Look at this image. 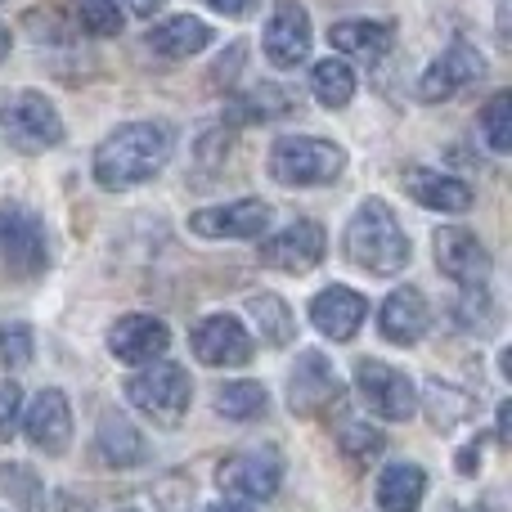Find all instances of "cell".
Returning a JSON list of instances; mask_svg holds the SVG:
<instances>
[{"label": "cell", "instance_id": "f35d334b", "mask_svg": "<svg viewBox=\"0 0 512 512\" xmlns=\"http://www.w3.org/2000/svg\"><path fill=\"white\" fill-rule=\"evenodd\" d=\"M477 468H481V454H477V445H468V450L459 454V472H468V477H472Z\"/></svg>", "mask_w": 512, "mask_h": 512}, {"label": "cell", "instance_id": "8fae6325", "mask_svg": "<svg viewBox=\"0 0 512 512\" xmlns=\"http://www.w3.org/2000/svg\"><path fill=\"white\" fill-rule=\"evenodd\" d=\"M481 77H486V59H481L468 41H454L450 50L418 77V99H423V104H441V99L459 95L463 86H472V81H481Z\"/></svg>", "mask_w": 512, "mask_h": 512}, {"label": "cell", "instance_id": "7402d4cb", "mask_svg": "<svg viewBox=\"0 0 512 512\" xmlns=\"http://www.w3.org/2000/svg\"><path fill=\"white\" fill-rule=\"evenodd\" d=\"M95 450L108 468H140L149 459V441L126 414H104L95 427Z\"/></svg>", "mask_w": 512, "mask_h": 512}, {"label": "cell", "instance_id": "4316f807", "mask_svg": "<svg viewBox=\"0 0 512 512\" xmlns=\"http://www.w3.org/2000/svg\"><path fill=\"white\" fill-rule=\"evenodd\" d=\"M310 90H315V99L324 108H346L355 99V72H351V63H342V59L315 63V72H310Z\"/></svg>", "mask_w": 512, "mask_h": 512}, {"label": "cell", "instance_id": "3957f363", "mask_svg": "<svg viewBox=\"0 0 512 512\" xmlns=\"http://www.w3.org/2000/svg\"><path fill=\"white\" fill-rule=\"evenodd\" d=\"M342 162L346 153L333 140H315V135H283L270 144V176L292 189L333 185L342 176Z\"/></svg>", "mask_w": 512, "mask_h": 512}, {"label": "cell", "instance_id": "52a82bcc", "mask_svg": "<svg viewBox=\"0 0 512 512\" xmlns=\"http://www.w3.org/2000/svg\"><path fill=\"white\" fill-rule=\"evenodd\" d=\"M355 382H360L364 405H369L378 418H387V423H405V418L414 414V400H418L414 382H409L400 369H391V364L355 360Z\"/></svg>", "mask_w": 512, "mask_h": 512}, {"label": "cell", "instance_id": "ab89813d", "mask_svg": "<svg viewBox=\"0 0 512 512\" xmlns=\"http://www.w3.org/2000/svg\"><path fill=\"white\" fill-rule=\"evenodd\" d=\"M207 512H252L248 504H216V508H207Z\"/></svg>", "mask_w": 512, "mask_h": 512}, {"label": "cell", "instance_id": "ba28073f", "mask_svg": "<svg viewBox=\"0 0 512 512\" xmlns=\"http://www.w3.org/2000/svg\"><path fill=\"white\" fill-rule=\"evenodd\" d=\"M337 400H342V378L333 373V364L319 351H301L297 369L288 378V409L297 418H315L328 405H337Z\"/></svg>", "mask_w": 512, "mask_h": 512}, {"label": "cell", "instance_id": "9c48e42d", "mask_svg": "<svg viewBox=\"0 0 512 512\" xmlns=\"http://www.w3.org/2000/svg\"><path fill=\"white\" fill-rule=\"evenodd\" d=\"M50 252H45V234H41V221L32 212H0V265L14 270L18 279H36L45 270Z\"/></svg>", "mask_w": 512, "mask_h": 512}, {"label": "cell", "instance_id": "b9f144b4", "mask_svg": "<svg viewBox=\"0 0 512 512\" xmlns=\"http://www.w3.org/2000/svg\"><path fill=\"white\" fill-rule=\"evenodd\" d=\"M463 512H490V508H463Z\"/></svg>", "mask_w": 512, "mask_h": 512}, {"label": "cell", "instance_id": "e0dca14e", "mask_svg": "<svg viewBox=\"0 0 512 512\" xmlns=\"http://www.w3.org/2000/svg\"><path fill=\"white\" fill-rule=\"evenodd\" d=\"M171 346V333L153 315H122L108 328V351L122 364H153Z\"/></svg>", "mask_w": 512, "mask_h": 512}, {"label": "cell", "instance_id": "5b68a950", "mask_svg": "<svg viewBox=\"0 0 512 512\" xmlns=\"http://www.w3.org/2000/svg\"><path fill=\"white\" fill-rule=\"evenodd\" d=\"M0 131L18 153H45L54 144H63V117L45 95L23 90L9 104H0Z\"/></svg>", "mask_w": 512, "mask_h": 512}, {"label": "cell", "instance_id": "4fadbf2b", "mask_svg": "<svg viewBox=\"0 0 512 512\" xmlns=\"http://www.w3.org/2000/svg\"><path fill=\"white\" fill-rule=\"evenodd\" d=\"M189 342H194L198 360L212 364V369H239L252 360V333L234 315H207Z\"/></svg>", "mask_w": 512, "mask_h": 512}, {"label": "cell", "instance_id": "9a60e30c", "mask_svg": "<svg viewBox=\"0 0 512 512\" xmlns=\"http://www.w3.org/2000/svg\"><path fill=\"white\" fill-rule=\"evenodd\" d=\"M23 432L27 441L36 445V450L45 454H63L72 441V405L68 396H63L59 387H45L41 396H32V405H27L23 414Z\"/></svg>", "mask_w": 512, "mask_h": 512}, {"label": "cell", "instance_id": "4dcf8cb0", "mask_svg": "<svg viewBox=\"0 0 512 512\" xmlns=\"http://www.w3.org/2000/svg\"><path fill=\"white\" fill-rule=\"evenodd\" d=\"M337 441H342L346 459H355V463H369V459L382 454V432L369 427V423H360V418H351V423L337 427Z\"/></svg>", "mask_w": 512, "mask_h": 512}, {"label": "cell", "instance_id": "277c9868", "mask_svg": "<svg viewBox=\"0 0 512 512\" xmlns=\"http://www.w3.org/2000/svg\"><path fill=\"white\" fill-rule=\"evenodd\" d=\"M126 400L140 414H149L158 427H180L189 400H194V382L180 364H153V369H140L135 378H126Z\"/></svg>", "mask_w": 512, "mask_h": 512}, {"label": "cell", "instance_id": "1f68e13d", "mask_svg": "<svg viewBox=\"0 0 512 512\" xmlns=\"http://www.w3.org/2000/svg\"><path fill=\"white\" fill-rule=\"evenodd\" d=\"M32 355H36L32 328L27 324H0V364H5V369H27Z\"/></svg>", "mask_w": 512, "mask_h": 512}, {"label": "cell", "instance_id": "ffe728a7", "mask_svg": "<svg viewBox=\"0 0 512 512\" xmlns=\"http://www.w3.org/2000/svg\"><path fill=\"white\" fill-rule=\"evenodd\" d=\"M328 41H333V50L351 54L360 63H378L396 45V23H387V18H351V23L328 27Z\"/></svg>", "mask_w": 512, "mask_h": 512}, {"label": "cell", "instance_id": "6da1fadb", "mask_svg": "<svg viewBox=\"0 0 512 512\" xmlns=\"http://www.w3.org/2000/svg\"><path fill=\"white\" fill-rule=\"evenodd\" d=\"M176 149V131L167 122H131L117 126L104 144L95 149V180L108 194L135 189L144 180H153L171 162Z\"/></svg>", "mask_w": 512, "mask_h": 512}, {"label": "cell", "instance_id": "603a6c76", "mask_svg": "<svg viewBox=\"0 0 512 512\" xmlns=\"http://www.w3.org/2000/svg\"><path fill=\"white\" fill-rule=\"evenodd\" d=\"M144 45H149L153 54H162V59H189V54L212 45V27L194 14H176V18H162L158 27H149Z\"/></svg>", "mask_w": 512, "mask_h": 512}, {"label": "cell", "instance_id": "7c38bea8", "mask_svg": "<svg viewBox=\"0 0 512 512\" xmlns=\"http://www.w3.org/2000/svg\"><path fill=\"white\" fill-rule=\"evenodd\" d=\"M189 230L203 239H261L270 230V203L261 198H239L225 207H203L189 216Z\"/></svg>", "mask_w": 512, "mask_h": 512}, {"label": "cell", "instance_id": "5bb4252c", "mask_svg": "<svg viewBox=\"0 0 512 512\" xmlns=\"http://www.w3.org/2000/svg\"><path fill=\"white\" fill-rule=\"evenodd\" d=\"M310 54V18L301 0H279L265 23V59L274 68H297Z\"/></svg>", "mask_w": 512, "mask_h": 512}, {"label": "cell", "instance_id": "44dd1931", "mask_svg": "<svg viewBox=\"0 0 512 512\" xmlns=\"http://www.w3.org/2000/svg\"><path fill=\"white\" fill-rule=\"evenodd\" d=\"M405 189L418 207H427V212L459 216L472 207V185H463V180H454V176H441V171H427V167H409Z\"/></svg>", "mask_w": 512, "mask_h": 512}, {"label": "cell", "instance_id": "8d00e7d4", "mask_svg": "<svg viewBox=\"0 0 512 512\" xmlns=\"http://www.w3.org/2000/svg\"><path fill=\"white\" fill-rule=\"evenodd\" d=\"M508 441H512V400L499 405V445H508Z\"/></svg>", "mask_w": 512, "mask_h": 512}, {"label": "cell", "instance_id": "60d3db41", "mask_svg": "<svg viewBox=\"0 0 512 512\" xmlns=\"http://www.w3.org/2000/svg\"><path fill=\"white\" fill-rule=\"evenodd\" d=\"M5 54H9V27L0 23V59H5Z\"/></svg>", "mask_w": 512, "mask_h": 512}, {"label": "cell", "instance_id": "d590c367", "mask_svg": "<svg viewBox=\"0 0 512 512\" xmlns=\"http://www.w3.org/2000/svg\"><path fill=\"white\" fill-rule=\"evenodd\" d=\"M207 5H212L216 14H225V18H243V14H252L256 9V0H207Z\"/></svg>", "mask_w": 512, "mask_h": 512}, {"label": "cell", "instance_id": "83f0119b", "mask_svg": "<svg viewBox=\"0 0 512 512\" xmlns=\"http://www.w3.org/2000/svg\"><path fill=\"white\" fill-rule=\"evenodd\" d=\"M0 490L23 512H45V486L27 463H0Z\"/></svg>", "mask_w": 512, "mask_h": 512}, {"label": "cell", "instance_id": "cb8c5ba5", "mask_svg": "<svg viewBox=\"0 0 512 512\" xmlns=\"http://www.w3.org/2000/svg\"><path fill=\"white\" fill-rule=\"evenodd\" d=\"M423 490H427L423 468H414V463H391L378 477V508L382 512H418Z\"/></svg>", "mask_w": 512, "mask_h": 512}, {"label": "cell", "instance_id": "d4e9b609", "mask_svg": "<svg viewBox=\"0 0 512 512\" xmlns=\"http://www.w3.org/2000/svg\"><path fill=\"white\" fill-rule=\"evenodd\" d=\"M248 315H252L256 333H261V342H270V346H288L292 333H297V319H292L288 301L274 297V292H256V297H248Z\"/></svg>", "mask_w": 512, "mask_h": 512}, {"label": "cell", "instance_id": "ac0fdd59", "mask_svg": "<svg viewBox=\"0 0 512 512\" xmlns=\"http://www.w3.org/2000/svg\"><path fill=\"white\" fill-rule=\"evenodd\" d=\"M364 315H369L364 297L351 288H342V283L324 288L315 301H310V324H315L324 337H333V342H351V337L360 333Z\"/></svg>", "mask_w": 512, "mask_h": 512}, {"label": "cell", "instance_id": "e575fe53", "mask_svg": "<svg viewBox=\"0 0 512 512\" xmlns=\"http://www.w3.org/2000/svg\"><path fill=\"white\" fill-rule=\"evenodd\" d=\"M18 418H23V391H18V382H0V445L14 441L18 432Z\"/></svg>", "mask_w": 512, "mask_h": 512}, {"label": "cell", "instance_id": "74e56055", "mask_svg": "<svg viewBox=\"0 0 512 512\" xmlns=\"http://www.w3.org/2000/svg\"><path fill=\"white\" fill-rule=\"evenodd\" d=\"M126 9H131V14H140V18H153L162 9V0H126Z\"/></svg>", "mask_w": 512, "mask_h": 512}, {"label": "cell", "instance_id": "484cf974", "mask_svg": "<svg viewBox=\"0 0 512 512\" xmlns=\"http://www.w3.org/2000/svg\"><path fill=\"white\" fill-rule=\"evenodd\" d=\"M216 414L230 418V423H252V418L270 414V396H265L261 382H225L216 391Z\"/></svg>", "mask_w": 512, "mask_h": 512}, {"label": "cell", "instance_id": "7a4b0ae2", "mask_svg": "<svg viewBox=\"0 0 512 512\" xmlns=\"http://www.w3.org/2000/svg\"><path fill=\"white\" fill-rule=\"evenodd\" d=\"M346 261L360 265L364 274H378V279H391L409 265V239L382 198L355 207L351 225H346Z\"/></svg>", "mask_w": 512, "mask_h": 512}, {"label": "cell", "instance_id": "30bf717a", "mask_svg": "<svg viewBox=\"0 0 512 512\" xmlns=\"http://www.w3.org/2000/svg\"><path fill=\"white\" fill-rule=\"evenodd\" d=\"M324 248H328V239L315 221H292L288 230L270 234L261 243V265H270L279 274H310L324 261Z\"/></svg>", "mask_w": 512, "mask_h": 512}, {"label": "cell", "instance_id": "d6a6232c", "mask_svg": "<svg viewBox=\"0 0 512 512\" xmlns=\"http://www.w3.org/2000/svg\"><path fill=\"white\" fill-rule=\"evenodd\" d=\"M81 27L95 36H117L122 32V5L117 0H77Z\"/></svg>", "mask_w": 512, "mask_h": 512}, {"label": "cell", "instance_id": "8992f818", "mask_svg": "<svg viewBox=\"0 0 512 512\" xmlns=\"http://www.w3.org/2000/svg\"><path fill=\"white\" fill-rule=\"evenodd\" d=\"M225 495L234 499H274L283 486V454L274 445H256V450L230 454V459L216 468Z\"/></svg>", "mask_w": 512, "mask_h": 512}, {"label": "cell", "instance_id": "836d02e7", "mask_svg": "<svg viewBox=\"0 0 512 512\" xmlns=\"http://www.w3.org/2000/svg\"><path fill=\"white\" fill-rule=\"evenodd\" d=\"M292 113V99L283 95V86H256L248 99H239V117H279Z\"/></svg>", "mask_w": 512, "mask_h": 512}, {"label": "cell", "instance_id": "d6986e66", "mask_svg": "<svg viewBox=\"0 0 512 512\" xmlns=\"http://www.w3.org/2000/svg\"><path fill=\"white\" fill-rule=\"evenodd\" d=\"M427 324H432V310H427V297L418 288H396L378 310L382 337L396 346H414L427 333Z\"/></svg>", "mask_w": 512, "mask_h": 512}, {"label": "cell", "instance_id": "f1b7e54d", "mask_svg": "<svg viewBox=\"0 0 512 512\" xmlns=\"http://www.w3.org/2000/svg\"><path fill=\"white\" fill-rule=\"evenodd\" d=\"M427 414H432V427L436 432H450L468 418V396L445 382H427Z\"/></svg>", "mask_w": 512, "mask_h": 512}, {"label": "cell", "instance_id": "2e32d148", "mask_svg": "<svg viewBox=\"0 0 512 512\" xmlns=\"http://www.w3.org/2000/svg\"><path fill=\"white\" fill-rule=\"evenodd\" d=\"M432 252H436V265L445 270V279H454L459 288H486L490 252L481 248L472 230H441Z\"/></svg>", "mask_w": 512, "mask_h": 512}, {"label": "cell", "instance_id": "f546056e", "mask_svg": "<svg viewBox=\"0 0 512 512\" xmlns=\"http://www.w3.org/2000/svg\"><path fill=\"white\" fill-rule=\"evenodd\" d=\"M481 135L495 153H512V95L499 90L486 108H481Z\"/></svg>", "mask_w": 512, "mask_h": 512}]
</instances>
